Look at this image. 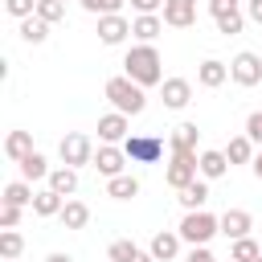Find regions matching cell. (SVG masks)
<instances>
[{
    "instance_id": "obj_15",
    "label": "cell",
    "mask_w": 262,
    "mask_h": 262,
    "mask_svg": "<svg viewBox=\"0 0 262 262\" xmlns=\"http://www.w3.org/2000/svg\"><path fill=\"white\" fill-rule=\"evenodd\" d=\"M196 82H201L205 90H217V86H225V82H229V66H225V61H217V57H205V61L196 66Z\"/></svg>"
},
{
    "instance_id": "obj_11",
    "label": "cell",
    "mask_w": 262,
    "mask_h": 262,
    "mask_svg": "<svg viewBox=\"0 0 262 262\" xmlns=\"http://www.w3.org/2000/svg\"><path fill=\"white\" fill-rule=\"evenodd\" d=\"M160 16L168 29H192L196 25V0H164Z\"/></svg>"
},
{
    "instance_id": "obj_4",
    "label": "cell",
    "mask_w": 262,
    "mask_h": 262,
    "mask_svg": "<svg viewBox=\"0 0 262 262\" xmlns=\"http://www.w3.org/2000/svg\"><path fill=\"white\" fill-rule=\"evenodd\" d=\"M201 176V151H172V160H168V168H164V180L180 192L184 184H192Z\"/></svg>"
},
{
    "instance_id": "obj_19",
    "label": "cell",
    "mask_w": 262,
    "mask_h": 262,
    "mask_svg": "<svg viewBox=\"0 0 262 262\" xmlns=\"http://www.w3.org/2000/svg\"><path fill=\"white\" fill-rule=\"evenodd\" d=\"M176 201L184 205V213H196V209H205V201H209V180H192V184H184L180 192H176Z\"/></svg>"
},
{
    "instance_id": "obj_14",
    "label": "cell",
    "mask_w": 262,
    "mask_h": 262,
    "mask_svg": "<svg viewBox=\"0 0 262 262\" xmlns=\"http://www.w3.org/2000/svg\"><path fill=\"white\" fill-rule=\"evenodd\" d=\"M250 229H254V217H250L246 209H225V213H221V233H225L229 242L250 237Z\"/></svg>"
},
{
    "instance_id": "obj_40",
    "label": "cell",
    "mask_w": 262,
    "mask_h": 262,
    "mask_svg": "<svg viewBox=\"0 0 262 262\" xmlns=\"http://www.w3.org/2000/svg\"><path fill=\"white\" fill-rule=\"evenodd\" d=\"M242 0H209V16H221V12H229V8H237Z\"/></svg>"
},
{
    "instance_id": "obj_33",
    "label": "cell",
    "mask_w": 262,
    "mask_h": 262,
    "mask_svg": "<svg viewBox=\"0 0 262 262\" xmlns=\"http://www.w3.org/2000/svg\"><path fill=\"white\" fill-rule=\"evenodd\" d=\"M78 4H82L90 16H119L127 0H78Z\"/></svg>"
},
{
    "instance_id": "obj_3",
    "label": "cell",
    "mask_w": 262,
    "mask_h": 262,
    "mask_svg": "<svg viewBox=\"0 0 262 262\" xmlns=\"http://www.w3.org/2000/svg\"><path fill=\"white\" fill-rule=\"evenodd\" d=\"M188 246H209L217 233H221V217H213V213H205V209H196V213H184V221H180V229H176Z\"/></svg>"
},
{
    "instance_id": "obj_5",
    "label": "cell",
    "mask_w": 262,
    "mask_h": 262,
    "mask_svg": "<svg viewBox=\"0 0 262 262\" xmlns=\"http://www.w3.org/2000/svg\"><path fill=\"white\" fill-rule=\"evenodd\" d=\"M57 156H61V164H66V168H86V164H94V143H90V135L70 131V135H61Z\"/></svg>"
},
{
    "instance_id": "obj_45",
    "label": "cell",
    "mask_w": 262,
    "mask_h": 262,
    "mask_svg": "<svg viewBox=\"0 0 262 262\" xmlns=\"http://www.w3.org/2000/svg\"><path fill=\"white\" fill-rule=\"evenodd\" d=\"M258 262H262V258H258Z\"/></svg>"
},
{
    "instance_id": "obj_35",
    "label": "cell",
    "mask_w": 262,
    "mask_h": 262,
    "mask_svg": "<svg viewBox=\"0 0 262 262\" xmlns=\"http://www.w3.org/2000/svg\"><path fill=\"white\" fill-rule=\"evenodd\" d=\"M4 12L16 20H29V16H37V0H4Z\"/></svg>"
},
{
    "instance_id": "obj_12",
    "label": "cell",
    "mask_w": 262,
    "mask_h": 262,
    "mask_svg": "<svg viewBox=\"0 0 262 262\" xmlns=\"http://www.w3.org/2000/svg\"><path fill=\"white\" fill-rule=\"evenodd\" d=\"M160 98H164L168 111H184V106L192 102V82H188V78H164Z\"/></svg>"
},
{
    "instance_id": "obj_25",
    "label": "cell",
    "mask_w": 262,
    "mask_h": 262,
    "mask_svg": "<svg viewBox=\"0 0 262 262\" xmlns=\"http://www.w3.org/2000/svg\"><path fill=\"white\" fill-rule=\"evenodd\" d=\"M57 221H61L66 229H86V225H90V205H86V201H74V196H70Z\"/></svg>"
},
{
    "instance_id": "obj_20",
    "label": "cell",
    "mask_w": 262,
    "mask_h": 262,
    "mask_svg": "<svg viewBox=\"0 0 262 262\" xmlns=\"http://www.w3.org/2000/svg\"><path fill=\"white\" fill-rule=\"evenodd\" d=\"M221 151H225L229 168H233V164H254V156H258V151H254V139H250L246 131H242V135H233V139H229V147H221Z\"/></svg>"
},
{
    "instance_id": "obj_2",
    "label": "cell",
    "mask_w": 262,
    "mask_h": 262,
    "mask_svg": "<svg viewBox=\"0 0 262 262\" xmlns=\"http://www.w3.org/2000/svg\"><path fill=\"white\" fill-rule=\"evenodd\" d=\"M102 94H106V102H111L119 115H127V119H135V115H143V111H147V90H143L139 82H131L127 74L106 78Z\"/></svg>"
},
{
    "instance_id": "obj_39",
    "label": "cell",
    "mask_w": 262,
    "mask_h": 262,
    "mask_svg": "<svg viewBox=\"0 0 262 262\" xmlns=\"http://www.w3.org/2000/svg\"><path fill=\"white\" fill-rule=\"evenodd\" d=\"M184 262H217V258H213V250H209V246H192V250L184 254Z\"/></svg>"
},
{
    "instance_id": "obj_16",
    "label": "cell",
    "mask_w": 262,
    "mask_h": 262,
    "mask_svg": "<svg viewBox=\"0 0 262 262\" xmlns=\"http://www.w3.org/2000/svg\"><path fill=\"white\" fill-rule=\"evenodd\" d=\"M164 33V16L156 12V16H135L131 20V37L139 41V45H156V37Z\"/></svg>"
},
{
    "instance_id": "obj_6",
    "label": "cell",
    "mask_w": 262,
    "mask_h": 262,
    "mask_svg": "<svg viewBox=\"0 0 262 262\" xmlns=\"http://www.w3.org/2000/svg\"><path fill=\"white\" fill-rule=\"evenodd\" d=\"M123 151H127L131 164H160L164 160V139L160 135H127Z\"/></svg>"
},
{
    "instance_id": "obj_31",
    "label": "cell",
    "mask_w": 262,
    "mask_h": 262,
    "mask_svg": "<svg viewBox=\"0 0 262 262\" xmlns=\"http://www.w3.org/2000/svg\"><path fill=\"white\" fill-rule=\"evenodd\" d=\"M213 20H217V33H225V37H237V33H242V25H246V12H242V8H229V12L213 16Z\"/></svg>"
},
{
    "instance_id": "obj_41",
    "label": "cell",
    "mask_w": 262,
    "mask_h": 262,
    "mask_svg": "<svg viewBox=\"0 0 262 262\" xmlns=\"http://www.w3.org/2000/svg\"><path fill=\"white\" fill-rule=\"evenodd\" d=\"M246 16H250L254 25H262V0H246Z\"/></svg>"
},
{
    "instance_id": "obj_38",
    "label": "cell",
    "mask_w": 262,
    "mask_h": 262,
    "mask_svg": "<svg viewBox=\"0 0 262 262\" xmlns=\"http://www.w3.org/2000/svg\"><path fill=\"white\" fill-rule=\"evenodd\" d=\"M246 135H250L254 143H262V111H254V115L246 119Z\"/></svg>"
},
{
    "instance_id": "obj_44",
    "label": "cell",
    "mask_w": 262,
    "mask_h": 262,
    "mask_svg": "<svg viewBox=\"0 0 262 262\" xmlns=\"http://www.w3.org/2000/svg\"><path fill=\"white\" fill-rule=\"evenodd\" d=\"M61 4H70V0H61Z\"/></svg>"
},
{
    "instance_id": "obj_43",
    "label": "cell",
    "mask_w": 262,
    "mask_h": 262,
    "mask_svg": "<svg viewBox=\"0 0 262 262\" xmlns=\"http://www.w3.org/2000/svg\"><path fill=\"white\" fill-rule=\"evenodd\" d=\"M250 168H254V176H258V180H262V151H258V156H254V164H250Z\"/></svg>"
},
{
    "instance_id": "obj_1",
    "label": "cell",
    "mask_w": 262,
    "mask_h": 262,
    "mask_svg": "<svg viewBox=\"0 0 262 262\" xmlns=\"http://www.w3.org/2000/svg\"><path fill=\"white\" fill-rule=\"evenodd\" d=\"M123 74L131 82H139L143 90L147 86H164V57L156 45H131L127 57H123Z\"/></svg>"
},
{
    "instance_id": "obj_42",
    "label": "cell",
    "mask_w": 262,
    "mask_h": 262,
    "mask_svg": "<svg viewBox=\"0 0 262 262\" xmlns=\"http://www.w3.org/2000/svg\"><path fill=\"white\" fill-rule=\"evenodd\" d=\"M45 262H74V258H70V254H61V250H53V254H49Z\"/></svg>"
},
{
    "instance_id": "obj_34",
    "label": "cell",
    "mask_w": 262,
    "mask_h": 262,
    "mask_svg": "<svg viewBox=\"0 0 262 262\" xmlns=\"http://www.w3.org/2000/svg\"><path fill=\"white\" fill-rule=\"evenodd\" d=\"M37 16L45 25H57V20H66V4L61 0H37Z\"/></svg>"
},
{
    "instance_id": "obj_21",
    "label": "cell",
    "mask_w": 262,
    "mask_h": 262,
    "mask_svg": "<svg viewBox=\"0 0 262 262\" xmlns=\"http://www.w3.org/2000/svg\"><path fill=\"white\" fill-rule=\"evenodd\" d=\"M196 139H201V127L196 123H180V127H172L168 151H196Z\"/></svg>"
},
{
    "instance_id": "obj_22",
    "label": "cell",
    "mask_w": 262,
    "mask_h": 262,
    "mask_svg": "<svg viewBox=\"0 0 262 262\" xmlns=\"http://www.w3.org/2000/svg\"><path fill=\"white\" fill-rule=\"evenodd\" d=\"M4 156H8L12 164H20L25 156H33V131H8V139H4Z\"/></svg>"
},
{
    "instance_id": "obj_9",
    "label": "cell",
    "mask_w": 262,
    "mask_h": 262,
    "mask_svg": "<svg viewBox=\"0 0 262 262\" xmlns=\"http://www.w3.org/2000/svg\"><path fill=\"white\" fill-rule=\"evenodd\" d=\"M127 135H131V119H127V115L111 111V115L98 119V143H119V147H123Z\"/></svg>"
},
{
    "instance_id": "obj_29",
    "label": "cell",
    "mask_w": 262,
    "mask_h": 262,
    "mask_svg": "<svg viewBox=\"0 0 262 262\" xmlns=\"http://www.w3.org/2000/svg\"><path fill=\"white\" fill-rule=\"evenodd\" d=\"M20 254H25V237L16 229H0V258L4 262H16Z\"/></svg>"
},
{
    "instance_id": "obj_26",
    "label": "cell",
    "mask_w": 262,
    "mask_h": 262,
    "mask_svg": "<svg viewBox=\"0 0 262 262\" xmlns=\"http://www.w3.org/2000/svg\"><path fill=\"white\" fill-rule=\"evenodd\" d=\"M16 168H20V180H29V184H33V180H49V172H53V168H49V160H45L41 151L25 156V160H20Z\"/></svg>"
},
{
    "instance_id": "obj_27",
    "label": "cell",
    "mask_w": 262,
    "mask_h": 262,
    "mask_svg": "<svg viewBox=\"0 0 262 262\" xmlns=\"http://www.w3.org/2000/svg\"><path fill=\"white\" fill-rule=\"evenodd\" d=\"M61 209H66V196H57L53 188H41L33 196V213L37 217H61Z\"/></svg>"
},
{
    "instance_id": "obj_23",
    "label": "cell",
    "mask_w": 262,
    "mask_h": 262,
    "mask_svg": "<svg viewBox=\"0 0 262 262\" xmlns=\"http://www.w3.org/2000/svg\"><path fill=\"white\" fill-rule=\"evenodd\" d=\"M225 172H229V160H225V151H217V147L201 151V180H221Z\"/></svg>"
},
{
    "instance_id": "obj_36",
    "label": "cell",
    "mask_w": 262,
    "mask_h": 262,
    "mask_svg": "<svg viewBox=\"0 0 262 262\" xmlns=\"http://www.w3.org/2000/svg\"><path fill=\"white\" fill-rule=\"evenodd\" d=\"M20 225V209L16 205H0V229H16Z\"/></svg>"
},
{
    "instance_id": "obj_17",
    "label": "cell",
    "mask_w": 262,
    "mask_h": 262,
    "mask_svg": "<svg viewBox=\"0 0 262 262\" xmlns=\"http://www.w3.org/2000/svg\"><path fill=\"white\" fill-rule=\"evenodd\" d=\"M45 188H53L57 196H66V201H70V196L78 192V168H66V164H61V168H53V172H49V180H45Z\"/></svg>"
},
{
    "instance_id": "obj_18",
    "label": "cell",
    "mask_w": 262,
    "mask_h": 262,
    "mask_svg": "<svg viewBox=\"0 0 262 262\" xmlns=\"http://www.w3.org/2000/svg\"><path fill=\"white\" fill-rule=\"evenodd\" d=\"M33 184L29 180H8L4 192H0V205H16V209H33Z\"/></svg>"
},
{
    "instance_id": "obj_7",
    "label": "cell",
    "mask_w": 262,
    "mask_h": 262,
    "mask_svg": "<svg viewBox=\"0 0 262 262\" xmlns=\"http://www.w3.org/2000/svg\"><path fill=\"white\" fill-rule=\"evenodd\" d=\"M90 168H94L98 176H106V180H111V176H123V172H127V151H123L119 143H98Z\"/></svg>"
},
{
    "instance_id": "obj_30",
    "label": "cell",
    "mask_w": 262,
    "mask_h": 262,
    "mask_svg": "<svg viewBox=\"0 0 262 262\" xmlns=\"http://www.w3.org/2000/svg\"><path fill=\"white\" fill-rule=\"evenodd\" d=\"M258 258H262V246L254 237H237L229 246V262H258Z\"/></svg>"
},
{
    "instance_id": "obj_13",
    "label": "cell",
    "mask_w": 262,
    "mask_h": 262,
    "mask_svg": "<svg viewBox=\"0 0 262 262\" xmlns=\"http://www.w3.org/2000/svg\"><path fill=\"white\" fill-rule=\"evenodd\" d=\"M131 37V20L119 12V16H98V41L102 45H123Z\"/></svg>"
},
{
    "instance_id": "obj_8",
    "label": "cell",
    "mask_w": 262,
    "mask_h": 262,
    "mask_svg": "<svg viewBox=\"0 0 262 262\" xmlns=\"http://www.w3.org/2000/svg\"><path fill=\"white\" fill-rule=\"evenodd\" d=\"M229 78H233L237 86H246V90L258 86V82H262V57L250 53V49H242V53L229 61Z\"/></svg>"
},
{
    "instance_id": "obj_24",
    "label": "cell",
    "mask_w": 262,
    "mask_h": 262,
    "mask_svg": "<svg viewBox=\"0 0 262 262\" xmlns=\"http://www.w3.org/2000/svg\"><path fill=\"white\" fill-rule=\"evenodd\" d=\"M139 176H131V172H123V176H111L106 180V196H115V201H131V196H139Z\"/></svg>"
},
{
    "instance_id": "obj_37",
    "label": "cell",
    "mask_w": 262,
    "mask_h": 262,
    "mask_svg": "<svg viewBox=\"0 0 262 262\" xmlns=\"http://www.w3.org/2000/svg\"><path fill=\"white\" fill-rule=\"evenodd\" d=\"M131 8H135V16H156V12H164V0H131Z\"/></svg>"
},
{
    "instance_id": "obj_32",
    "label": "cell",
    "mask_w": 262,
    "mask_h": 262,
    "mask_svg": "<svg viewBox=\"0 0 262 262\" xmlns=\"http://www.w3.org/2000/svg\"><path fill=\"white\" fill-rule=\"evenodd\" d=\"M49 37V25L41 20V16H29V20H20V41H29V45H41Z\"/></svg>"
},
{
    "instance_id": "obj_28",
    "label": "cell",
    "mask_w": 262,
    "mask_h": 262,
    "mask_svg": "<svg viewBox=\"0 0 262 262\" xmlns=\"http://www.w3.org/2000/svg\"><path fill=\"white\" fill-rule=\"evenodd\" d=\"M147 250H139L135 242H127V237H119V242H111V250H106V262H139Z\"/></svg>"
},
{
    "instance_id": "obj_10",
    "label": "cell",
    "mask_w": 262,
    "mask_h": 262,
    "mask_svg": "<svg viewBox=\"0 0 262 262\" xmlns=\"http://www.w3.org/2000/svg\"><path fill=\"white\" fill-rule=\"evenodd\" d=\"M180 246H184V237H180L176 229H160V233L147 242V254H151L156 262H176V258H180Z\"/></svg>"
}]
</instances>
